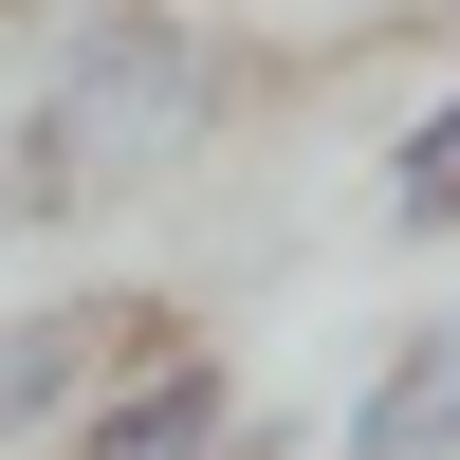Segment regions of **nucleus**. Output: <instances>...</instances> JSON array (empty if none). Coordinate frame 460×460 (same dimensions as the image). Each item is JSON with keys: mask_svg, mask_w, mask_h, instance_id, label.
Masks as SVG:
<instances>
[{"mask_svg": "<svg viewBox=\"0 0 460 460\" xmlns=\"http://www.w3.org/2000/svg\"><path fill=\"white\" fill-rule=\"evenodd\" d=\"M240 129V37L203 0H56L37 74L0 93V147H19L37 221H111L147 184H184Z\"/></svg>", "mask_w": 460, "mask_h": 460, "instance_id": "nucleus-1", "label": "nucleus"}, {"mask_svg": "<svg viewBox=\"0 0 460 460\" xmlns=\"http://www.w3.org/2000/svg\"><path fill=\"white\" fill-rule=\"evenodd\" d=\"M240 424H258V387L203 350V332H147V350H111V387L74 405L37 460H240Z\"/></svg>", "mask_w": 460, "mask_h": 460, "instance_id": "nucleus-2", "label": "nucleus"}, {"mask_svg": "<svg viewBox=\"0 0 460 460\" xmlns=\"http://www.w3.org/2000/svg\"><path fill=\"white\" fill-rule=\"evenodd\" d=\"M147 295H93V277H56V295H0V460H37L74 424V405L111 387V350H147Z\"/></svg>", "mask_w": 460, "mask_h": 460, "instance_id": "nucleus-3", "label": "nucleus"}, {"mask_svg": "<svg viewBox=\"0 0 460 460\" xmlns=\"http://www.w3.org/2000/svg\"><path fill=\"white\" fill-rule=\"evenodd\" d=\"M332 460H460V314L387 332V368L332 405Z\"/></svg>", "mask_w": 460, "mask_h": 460, "instance_id": "nucleus-4", "label": "nucleus"}, {"mask_svg": "<svg viewBox=\"0 0 460 460\" xmlns=\"http://www.w3.org/2000/svg\"><path fill=\"white\" fill-rule=\"evenodd\" d=\"M368 221H387V240H460V74L387 129V166H368Z\"/></svg>", "mask_w": 460, "mask_h": 460, "instance_id": "nucleus-5", "label": "nucleus"}, {"mask_svg": "<svg viewBox=\"0 0 460 460\" xmlns=\"http://www.w3.org/2000/svg\"><path fill=\"white\" fill-rule=\"evenodd\" d=\"M37 37H56V0H0V93L37 74Z\"/></svg>", "mask_w": 460, "mask_h": 460, "instance_id": "nucleus-6", "label": "nucleus"}]
</instances>
